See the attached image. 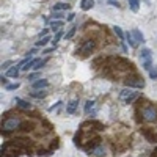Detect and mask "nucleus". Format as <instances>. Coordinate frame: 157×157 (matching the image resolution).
<instances>
[{
    "instance_id": "1",
    "label": "nucleus",
    "mask_w": 157,
    "mask_h": 157,
    "mask_svg": "<svg viewBox=\"0 0 157 157\" xmlns=\"http://www.w3.org/2000/svg\"><path fill=\"white\" fill-rule=\"evenodd\" d=\"M137 98H138V91H134V90H130V88H124L121 93H120V99L124 101L126 104H132Z\"/></svg>"
},
{
    "instance_id": "2",
    "label": "nucleus",
    "mask_w": 157,
    "mask_h": 157,
    "mask_svg": "<svg viewBox=\"0 0 157 157\" xmlns=\"http://www.w3.org/2000/svg\"><path fill=\"white\" fill-rule=\"evenodd\" d=\"M140 58H141L143 69H146V71L149 72V69L152 68V64H151V50H149V49H141Z\"/></svg>"
},
{
    "instance_id": "3",
    "label": "nucleus",
    "mask_w": 157,
    "mask_h": 157,
    "mask_svg": "<svg viewBox=\"0 0 157 157\" xmlns=\"http://www.w3.org/2000/svg\"><path fill=\"white\" fill-rule=\"evenodd\" d=\"M141 116H143V121L154 123V121L157 120V110H155L154 107H146V109H143Z\"/></svg>"
},
{
    "instance_id": "4",
    "label": "nucleus",
    "mask_w": 157,
    "mask_h": 157,
    "mask_svg": "<svg viewBox=\"0 0 157 157\" xmlns=\"http://www.w3.org/2000/svg\"><path fill=\"white\" fill-rule=\"evenodd\" d=\"M21 126V120L19 118H8L3 121V129L5 130H14Z\"/></svg>"
},
{
    "instance_id": "5",
    "label": "nucleus",
    "mask_w": 157,
    "mask_h": 157,
    "mask_svg": "<svg viewBox=\"0 0 157 157\" xmlns=\"http://www.w3.org/2000/svg\"><path fill=\"white\" fill-rule=\"evenodd\" d=\"M85 113L86 115H96V102L94 101H88L86 104H85Z\"/></svg>"
},
{
    "instance_id": "6",
    "label": "nucleus",
    "mask_w": 157,
    "mask_h": 157,
    "mask_svg": "<svg viewBox=\"0 0 157 157\" xmlns=\"http://www.w3.org/2000/svg\"><path fill=\"white\" fill-rule=\"evenodd\" d=\"M32 86H33L35 90H44V88L49 86V82L46 80V78H39V80H35V82L32 83Z\"/></svg>"
},
{
    "instance_id": "7",
    "label": "nucleus",
    "mask_w": 157,
    "mask_h": 157,
    "mask_svg": "<svg viewBox=\"0 0 157 157\" xmlns=\"http://www.w3.org/2000/svg\"><path fill=\"white\" fill-rule=\"evenodd\" d=\"M16 105L19 107V109H22V110H32V104H29L27 101H24V99H19V98H16Z\"/></svg>"
},
{
    "instance_id": "8",
    "label": "nucleus",
    "mask_w": 157,
    "mask_h": 157,
    "mask_svg": "<svg viewBox=\"0 0 157 157\" xmlns=\"http://www.w3.org/2000/svg\"><path fill=\"white\" fill-rule=\"evenodd\" d=\"M77 107H78V101H77V99H72L68 105H66V113H68V115H72V113L77 110Z\"/></svg>"
},
{
    "instance_id": "9",
    "label": "nucleus",
    "mask_w": 157,
    "mask_h": 157,
    "mask_svg": "<svg viewBox=\"0 0 157 157\" xmlns=\"http://www.w3.org/2000/svg\"><path fill=\"white\" fill-rule=\"evenodd\" d=\"M46 63H47V58H38V60L35 61V64H33V68H32V69H33V71H39Z\"/></svg>"
},
{
    "instance_id": "10",
    "label": "nucleus",
    "mask_w": 157,
    "mask_h": 157,
    "mask_svg": "<svg viewBox=\"0 0 157 157\" xmlns=\"http://www.w3.org/2000/svg\"><path fill=\"white\" fill-rule=\"evenodd\" d=\"M93 5H94V0H82V2H80V8L83 11L91 10V8H93Z\"/></svg>"
},
{
    "instance_id": "11",
    "label": "nucleus",
    "mask_w": 157,
    "mask_h": 157,
    "mask_svg": "<svg viewBox=\"0 0 157 157\" xmlns=\"http://www.w3.org/2000/svg\"><path fill=\"white\" fill-rule=\"evenodd\" d=\"M21 69H22V68L19 66V64H17V66H13V68H10V69L6 71V75H8V77H17Z\"/></svg>"
},
{
    "instance_id": "12",
    "label": "nucleus",
    "mask_w": 157,
    "mask_h": 157,
    "mask_svg": "<svg viewBox=\"0 0 157 157\" xmlns=\"http://www.w3.org/2000/svg\"><path fill=\"white\" fill-rule=\"evenodd\" d=\"M91 155H94V157H105V149H104L102 146H96L93 151H91Z\"/></svg>"
},
{
    "instance_id": "13",
    "label": "nucleus",
    "mask_w": 157,
    "mask_h": 157,
    "mask_svg": "<svg viewBox=\"0 0 157 157\" xmlns=\"http://www.w3.org/2000/svg\"><path fill=\"white\" fill-rule=\"evenodd\" d=\"M126 39H127V43H129V46H130V47H137V46H138V44H137V41L134 39L132 32H127V33H126Z\"/></svg>"
},
{
    "instance_id": "14",
    "label": "nucleus",
    "mask_w": 157,
    "mask_h": 157,
    "mask_svg": "<svg viewBox=\"0 0 157 157\" xmlns=\"http://www.w3.org/2000/svg\"><path fill=\"white\" fill-rule=\"evenodd\" d=\"M47 93H46V91H39V90H36V91H32V93H30V96L32 98H35V99H41V98H44Z\"/></svg>"
},
{
    "instance_id": "15",
    "label": "nucleus",
    "mask_w": 157,
    "mask_h": 157,
    "mask_svg": "<svg viewBox=\"0 0 157 157\" xmlns=\"http://www.w3.org/2000/svg\"><path fill=\"white\" fill-rule=\"evenodd\" d=\"M63 27V22L61 21H52L50 22V29L54 30V32H58V29Z\"/></svg>"
},
{
    "instance_id": "16",
    "label": "nucleus",
    "mask_w": 157,
    "mask_h": 157,
    "mask_svg": "<svg viewBox=\"0 0 157 157\" xmlns=\"http://www.w3.org/2000/svg\"><path fill=\"white\" fill-rule=\"evenodd\" d=\"M127 85H129V88L130 86H137V88H143V86H145V82H143V80H129L127 82Z\"/></svg>"
},
{
    "instance_id": "17",
    "label": "nucleus",
    "mask_w": 157,
    "mask_h": 157,
    "mask_svg": "<svg viewBox=\"0 0 157 157\" xmlns=\"http://www.w3.org/2000/svg\"><path fill=\"white\" fill-rule=\"evenodd\" d=\"M132 35H134V39L137 41V44L143 41V35H141V32H140V30H137V29H135V30H132Z\"/></svg>"
},
{
    "instance_id": "18",
    "label": "nucleus",
    "mask_w": 157,
    "mask_h": 157,
    "mask_svg": "<svg viewBox=\"0 0 157 157\" xmlns=\"http://www.w3.org/2000/svg\"><path fill=\"white\" fill-rule=\"evenodd\" d=\"M113 32L116 33V36H118V38H120V41H124V33H123L121 27H118V25H115V27H113Z\"/></svg>"
},
{
    "instance_id": "19",
    "label": "nucleus",
    "mask_w": 157,
    "mask_h": 157,
    "mask_svg": "<svg viewBox=\"0 0 157 157\" xmlns=\"http://www.w3.org/2000/svg\"><path fill=\"white\" fill-rule=\"evenodd\" d=\"M129 5H130V10H132V11H138L140 0H129Z\"/></svg>"
},
{
    "instance_id": "20",
    "label": "nucleus",
    "mask_w": 157,
    "mask_h": 157,
    "mask_svg": "<svg viewBox=\"0 0 157 157\" xmlns=\"http://www.w3.org/2000/svg\"><path fill=\"white\" fill-rule=\"evenodd\" d=\"M49 41H50V38H49V36H43V38H41V39H39V41L36 43V46H38V47H41V46H46V44H47Z\"/></svg>"
},
{
    "instance_id": "21",
    "label": "nucleus",
    "mask_w": 157,
    "mask_h": 157,
    "mask_svg": "<svg viewBox=\"0 0 157 157\" xmlns=\"http://www.w3.org/2000/svg\"><path fill=\"white\" fill-rule=\"evenodd\" d=\"M68 8H69L68 3H57L54 6V11H61V10H68Z\"/></svg>"
},
{
    "instance_id": "22",
    "label": "nucleus",
    "mask_w": 157,
    "mask_h": 157,
    "mask_svg": "<svg viewBox=\"0 0 157 157\" xmlns=\"http://www.w3.org/2000/svg\"><path fill=\"white\" fill-rule=\"evenodd\" d=\"M93 47H94V43H93V41H88V43L83 46V49H82V50H83L85 54H86V52H90V50L93 49Z\"/></svg>"
},
{
    "instance_id": "23",
    "label": "nucleus",
    "mask_w": 157,
    "mask_h": 157,
    "mask_svg": "<svg viewBox=\"0 0 157 157\" xmlns=\"http://www.w3.org/2000/svg\"><path fill=\"white\" fill-rule=\"evenodd\" d=\"M19 86H21L19 82H16V83H8V85H6V90H8V91H13V90H17Z\"/></svg>"
},
{
    "instance_id": "24",
    "label": "nucleus",
    "mask_w": 157,
    "mask_h": 157,
    "mask_svg": "<svg viewBox=\"0 0 157 157\" xmlns=\"http://www.w3.org/2000/svg\"><path fill=\"white\" fill-rule=\"evenodd\" d=\"M149 77L151 78H157V66H154V68L149 69Z\"/></svg>"
},
{
    "instance_id": "25",
    "label": "nucleus",
    "mask_w": 157,
    "mask_h": 157,
    "mask_svg": "<svg viewBox=\"0 0 157 157\" xmlns=\"http://www.w3.org/2000/svg\"><path fill=\"white\" fill-rule=\"evenodd\" d=\"M61 36H63V32H57L55 33V38H54V46L60 41V39H61Z\"/></svg>"
},
{
    "instance_id": "26",
    "label": "nucleus",
    "mask_w": 157,
    "mask_h": 157,
    "mask_svg": "<svg viewBox=\"0 0 157 157\" xmlns=\"http://www.w3.org/2000/svg\"><path fill=\"white\" fill-rule=\"evenodd\" d=\"M74 33H75V27H72V29H71V30H69L66 35H64V38H66V39H71V38L74 36Z\"/></svg>"
},
{
    "instance_id": "27",
    "label": "nucleus",
    "mask_w": 157,
    "mask_h": 157,
    "mask_svg": "<svg viewBox=\"0 0 157 157\" xmlns=\"http://www.w3.org/2000/svg\"><path fill=\"white\" fill-rule=\"evenodd\" d=\"M10 66H11V61H10V60L2 63V69H3V71H8V69H10Z\"/></svg>"
},
{
    "instance_id": "28",
    "label": "nucleus",
    "mask_w": 157,
    "mask_h": 157,
    "mask_svg": "<svg viewBox=\"0 0 157 157\" xmlns=\"http://www.w3.org/2000/svg\"><path fill=\"white\" fill-rule=\"evenodd\" d=\"M52 17H54V19H63V13H60V11H55L54 14H52Z\"/></svg>"
},
{
    "instance_id": "29",
    "label": "nucleus",
    "mask_w": 157,
    "mask_h": 157,
    "mask_svg": "<svg viewBox=\"0 0 157 157\" xmlns=\"http://www.w3.org/2000/svg\"><path fill=\"white\" fill-rule=\"evenodd\" d=\"M38 77V74H30L29 75V80H32V82H35V78Z\"/></svg>"
},
{
    "instance_id": "30",
    "label": "nucleus",
    "mask_w": 157,
    "mask_h": 157,
    "mask_svg": "<svg viewBox=\"0 0 157 157\" xmlns=\"http://www.w3.org/2000/svg\"><path fill=\"white\" fill-rule=\"evenodd\" d=\"M109 3H110L112 6H120V5H118V2H116V0H109Z\"/></svg>"
},
{
    "instance_id": "31",
    "label": "nucleus",
    "mask_w": 157,
    "mask_h": 157,
    "mask_svg": "<svg viewBox=\"0 0 157 157\" xmlns=\"http://www.w3.org/2000/svg\"><path fill=\"white\" fill-rule=\"evenodd\" d=\"M54 50H55V46H54V47H50V49H46V50H44V54H50V52H54Z\"/></svg>"
},
{
    "instance_id": "32",
    "label": "nucleus",
    "mask_w": 157,
    "mask_h": 157,
    "mask_svg": "<svg viewBox=\"0 0 157 157\" xmlns=\"http://www.w3.org/2000/svg\"><path fill=\"white\" fill-rule=\"evenodd\" d=\"M74 16H75V14H72V13H71V14H68L66 19H68V21H74Z\"/></svg>"
}]
</instances>
